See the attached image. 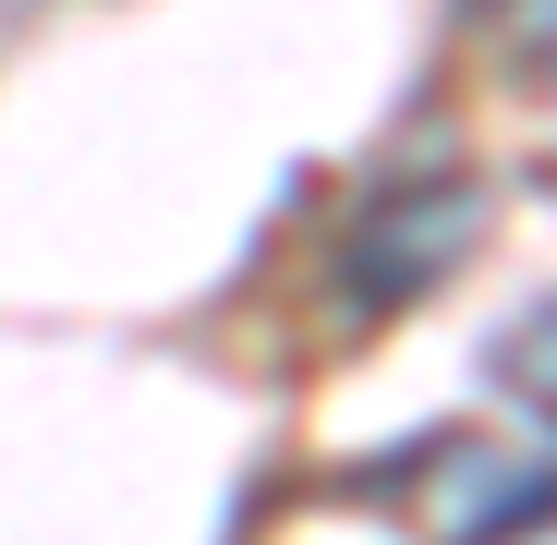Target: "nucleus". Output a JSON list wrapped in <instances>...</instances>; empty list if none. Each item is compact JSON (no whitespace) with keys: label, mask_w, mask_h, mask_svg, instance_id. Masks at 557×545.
Segmentation results:
<instances>
[{"label":"nucleus","mask_w":557,"mask_h":545,"mask_svg":"<svg viewBox=\"0 0 557 545\" xmlns=\"http://www.w3.org/2000/svg\"><path fill=\"white\" fill-rule=\"evenodd\" d=\"M473 182L460 170H424V182H400V195H376L363 207V231L339 243V304L351 315H388V304H424L460 255H473Z\"/></svg>","instance_id":"1"},{"label":"nucleus","mask_w":557,"mask_h":545,"mask_svg":"<svg viewBox=\"0 0 557 545\" xmlns=\"http://www.w3.org/2000/svg\"><path fill=\"white\" fill-rule=\"evenodd\" d=\"M424 521L436 545H497L557 521V461H509V448H448V473H424Z\"/></svg>","instance_id":"2"},{"label":"nucleus","mask_w":557,"mask_h":545,"mask_svg":"<svg viewBox=\"0 0 557 545\" xmlns=\"http://www.w3.org/2000/svg\"><path fill=\"white\" fill-rule=\"evenodd\" d=\"M497 388H509L521 412H557V292L497 327Z\"/></svg>","instance_id":"3"},{"label":"nucleus","mask_w":557,"mask_h":545,"mask_svg":"<svg viewBox=\"0 0 557 545\" xmlns=\"http://www.w3.org/2000/svg\"><path fill=\"white\" fill-rule=\"evenodd\" d=\"M521 49H533V73L557 85V0H533V13H521Z\"/></svg>","instance_id":"4"}]
</instances>
